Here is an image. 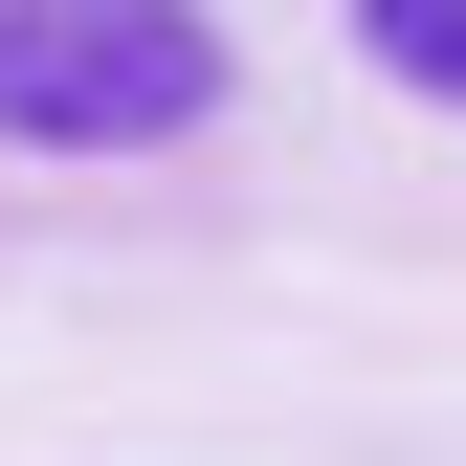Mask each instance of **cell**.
I'll return each instance as SVG.
<instances>
[{"label": "cell", "mask_w": 466, "mask_h": 466, "mask_svg": "<svg viewBox=\"0 0 466 466\" xmlns=\"http://www.w3.org/2000/svg\"><path fill=\"white\" fill-rule=\"evenodd\" d=\"M222 111V23L178 0H0V134L23 156H156Z\"/></svg>", "instance_id": "1"}, {"label": "cell", "mask_w": 466, "mask_h": 466, "mask_svg": "<svg viewBox=\"0 0 466 466\" xmlns=\"http://www.w3.org/2000/svg\"><path fill=\"white\" fill-rule=\"evenodd\" d=\"M356 45H378V67H400V89H444V111H466V0H378V23H356Z\"/></svg>", "instance_id": "2"}]
</instances>
